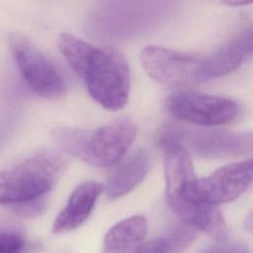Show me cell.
Here are the masks:
<instances>
[{
	"label": "cell",
	"mask_w": 253,
	"mask_h": 253,
	"mask_svg": "<svg viewBox=\"0 0 253 253\" xmlns=\"http://www.w3.org/2000/svg\"><path fill=\"white\" fill-rule=\"evenodd\" d=\"M159 146L164 155L166 200L181 221L210 234L218 241H225L227 227L216 206L205 202L198 189L190 152L170 127L159 136Z\"/></svg>",
	"instance_id": "obj_1"
},
{
	"label": "cell",
	"mask_w": 253,
	"mask_h": 253,
	"mask_svg": "<svg viewBox=\"0 0 253 253\" xmlns=\"http://www.w3.org/2000/svg\"><path fill=\"white\" fill-rule=\"evenodd\" d=\"M68 167V159L55 150L30 156L0 172V204L18 205L43 198Z\"/></svg>",
	"instance_id": "obj_2"
},
{
	"label": "cell",
	"mask_w": 253,
	"mask_h": 253,
	"mask_svg": "<svg viewBox=\"0 0 253 253\" xmlns=\"http://www.w3.org/2000/svg\"><path fill=\"white\" fill-rule=\"evenodd\" d=\"M77 75L84 80L89 95L104 109L118 111L126 105L129 68L117 49L93 45Z\"/></svg>",
	"instance_id": "obj_3"
},
{
	"label": "cell",
	"mask_w": 253,
	"mask_h": 253,
	"mask_svg": "<svg viewBox=\"0 0 253 253\" xmlns=\"http://www.w3.org/2000/svg\"><path fill=\"white\" fill-rule=\"evenodd\" d=\"M136 135V126L119 119L93 131L74 127L67 143V154L96 167H110L121 161Z\"/></svg>",
	"instance_id": "obj_4"
},
{
	"label": "cell",
	"mask_w": 253,
	"mask_h": 253,
	"mask_svg": "<svg viewBox=\"0 0 253 253\" xmlns=\"http://www.w3.org/2000/svg\"><path fill=\"white\" fill-rule=\"evenodd\" d=\"M140 62L148 76L168 87H186L210 80L206 57L147 45L140 52Z\"/></svg>",
	"instance_id": "obj_5"
},
{
	"label": "cell",
	"mask_w": 253,
	"mask_h": 253,
	"mask_svg": "<svg viewBox=\"0 0 253 253\" xmlns=\"http://www.w3.org/2000/svg\"><path fill=\"white\" fill-rule=\"evenodd\" d=\"M9 48L29 87L47 99H59L66 91L64 79L53 64L21 34H11Z\"/></svg>",
	"instance_id": "obj_6"
},
{
	"label": "cell",
	"mask_w": 253,
	"mask_h": 253,
	"mask_svg": "<svg viewBox=\"0 0 253 253\" xmlns=\"http://www.w3.org/2000/svg\"><path fill=\"white\" fill-rule=\"evenodd\" d=\"M166 109L179 121L203 126L229 124L239 114L238 105L230 99L191 91H178L170 95Z\"/></svg>",
	"instance_id": "obj_7"
},
{
	"label": "cell",
	"mask_w": 253,
	"mask_h": 253,
	"mask_svg": "<svg viewBox=\"0 0 253 253\" xmlns=\"http://www.w3.org/2000/svg\"><path fill=\"white\" fill-rule=\"evenodd\" d=\"M253 182V158L230 163L198 180L202 199L216 206L238 198Z\"/></svg>",
	"instance_id": "obj_8"
},
{
	"label": "cell",
	"mask_w": 253,
	"mask_h": 253,
	"mask_svg": "<svg viewBox=\"0 0 253 253\" xmlns=\"http://www.w3.org/2000/svg\"><path fill=\"white\" fill-rule=\"evenodd\" d=\"M104 186L88 181L77 186L69 196L65 207L56 215L51 231L55 234L72 231L81 226L90 216Z\"/></svg>",
	"instance_id": "obj_9"
},
{
	"label": "cell",
	"mask_w": 253,
	"mask_h": 253,
	"mask_svg": "<svg viewBox=\"0 0 253 253\" xmlns=\"http://www.w3.org/2000/svg\"><path fill=\"white\" fill-rule=\"evenodd\" d=\"M175 135L196 152L204 155L230 156L246 151L250 146V138L235 133L220 131H184L171 127Z\"/></svg>",
	"instance_id": "obj_10"
},
{
	"label": "cell",
	"mask_w": 253,
	"mask_h": 253,
	"mask_svg": "<svg viewBox=\"0 0 253 253\" xmlns=\"http://www.w3.org/2000/svg\"><path fill=\"white\" fill-rule=\"evenodd\" d=\"M149 164V156L144 150H137L121 162L104 186L108 199H119L136 188L145 178Z\"/></svg>",
	"instance_id": "obj_11"
},
{
	"label": "cell",
	"mask_w": 253,
	"mask_h": 253,
	"mask_svg": "<svg viewBox=\"0 0 253 253\" xmlns=\"http://www.w3.org/2000/svg\"><path fill=\"white\" fill-rule=\"evenodd\" d=\"M147 233L142 215L129 216L112 226L104 239L103 253H136Z\"/></svg>",
	"instance_id": "obj_12"
},
{
	"label": "cell",
	"mask_w": 253,
	"mask_h": 253,
	"mask_svg": "<svg viewBox=\"0 0 253 253\" xmlns=\"http://www.w3.org/2000/svg\"><path fill=\"white\" fill-rule=\"evenodd\" d=\"M223 47L242 63L248 55L253 54V26L237 33Z\"/></svg>",
	"instance_id": "obj_13"
},
{
	"label": "cell",
	"mask_w": 253,
	"mask_h": 253,
	"mask_svg": "<svg viewBox=\"0 0 253 253\" xmlns=\"http://www.w3.org/2000/svg\"><path fill=\"white\" fill-rule=\"evenodd\" d=\"M26 239L17 231L0 230V253H24Z\"/></svg>",
	"instance_id": "obj_14"
},
{
	"label": "cell",
	"mask_w": 253,
	"mask_h": 253,
	"mask_svg": "<svg viewBox=\"0 0 253 253\" xmlns=\"http://www.w3.org/2000/svg\"><path fill=\"white\" fill-rule=\"evenodd\" d=\"M14 211L24 216H31V215H37L40 212H42L45 208V201L43 198H40L37 200H33L30 202L18 204L11 206Z\"/></svg>",
	"instance_id": "obj_15"
},
{
	"label": "cell",
	"mask_w": 253,
	"mask_h": 253,
	"mask_svg": "<svg viewBox=\"0 0 253 253\" xmlns=\"http://www.w3.org/2000/svg\"><path fill=\"white\" fill-rule=\"evenodd\" d=\"M136 253H170L167 238L160 237L143 243Z\"/></svg>",
	"instance_id": "obj_16"
},
{
	"label": "cell",
	"mask_w": 253,
	"mask_h": 253,
	"mask_svg": "<svg viewBox=\"0 0 253 253\" xmlns=\"http://www.w3.org/2000/svg\"><path fill=\"white\" fill-rule=\"evenodd\" d=\"M202 253H248V250L242 243H225L222 241L221 244L210 247Z\"/></svg>",
	"instance_id": "obj_17"
},
{
	"label": "cell",
	"mask_w": 253,
	"mask_h": 253,
	"mask_svg": "<svg viewBox=\"0 0 253 253\" xmlns=\"http://www.w3.org/2000/svg\"><path fill=\"white\" fill-rule=\"evenodd\" d=\"M222 2L230 7H241L253 4V0H222Z\"/></svg>",
	"instance_id": "obj_18"
},
{
	"label": "cell",
	"mask_w": 253,
	"mask_h": 253,
	"mask_svg": "<svg viewBox=\"0 0 253 253\" xmlns=\"http://www.w3.org/2000/svg\"><path fill=\"white\" fill-rule=\"evenodd\" d=\"M244 226L247 231L253 233V211L248 214V216L245 219Z\"/></svg>",
	"instance_id": "obj_19"
},
{
	"label": "cell",
	"mask_w": 253,
	"mask_h": 253,
	"mask_svg": "<svg viewBox=\"0 0 253 253\" xmlns=\"http://www.w3.org/2000/svg\"><path fill=\"white\" fill-rule=\"evenodd\" d=\"M58 253H70L68 250H63V251H60V252H58Z\"/></svg>",
	"instance_id": "obj_20"
}]
</instances>
